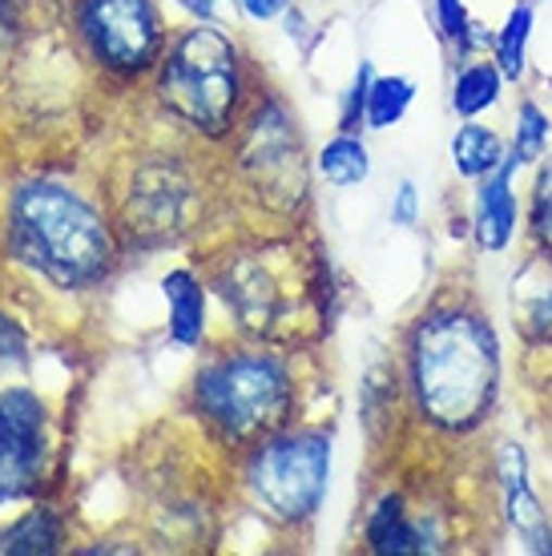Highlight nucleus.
Listing matches in <instances>:
<instances>
[{
    "label": "nucleus",
    "mask_w": 552,
    "mask_h": 556,
    "mask_svg": "<svg viewBox=\"0 0 552 556\" xmlns=\"http://www.w3.org/2000/svg\"><path fill=\"white\" fill-rule=\"evenodd\" d=\"M407 424L431 444H468L497 419L504 400V339L468 287H443L415 311L400 339Z\"/></svg>",
    "instance_id": "f257e3e1"
},
{
    "label": "nucleus",
    "mask_w": 552,
    "mask_h": 556,
    "mask_svg": "<svg viewBox=\"0 0 552 556\" xmlns=\"http://www.w3.org/2000/svg\"><path fill=\"white\" fill-rule=\"evenodd\" d=\"M198 266L235 339L303 351L335 327V266L303 226H259L226 238Z\"/></svg>",
    "instance_id": "f03ea898"
},
{
    "label": "nucleus",
    "mask_w": 552,
    "mask_h": 556,
    "mask_svg": "<svg viewBox=\"0 0 552 556\" xmlns=\"http://www.w3.org/2000/svg\"><path fill=\"white\" fill-rule=\"evenodd\" d=\"M125 254L105 190L61 169H21L0 186V258L53 294L110 287Z\"/></svg>",
    "instance_id": "7ed1b4c3"
},
{
    "label": "nucleus",
    "mask_w": 552,
    "mask_h": 556,
    "mask_svg": "<svg viewBox=\"0 0 552 556\" xmlns=\"http://www.w3.org/2000/svg\"><path fill=\"white\" fill-rule=\"evenodd\" d=\"M303 351L230 339L202 348V359L186 379V416L198 435L222 456H242L263 435L287 428L303 407Z\"/></svg>",
    "instance_id": "20e7f679"
},
{
    "label": "nucleus",
    "mask_w": 552,
    "mask_h": 556,
    "mask_svg": "<svg viewBox=\"0 0 552 556\" xmlns=\"http://www.w3.org/2000/svg\"><path fill=\"white\" fill-rule=\"evenodd\" d=\"M101 190L110 198L125 251L158 254L202 238L218 206L230 202L222 166L206 146L178 138L117 157Z\"/></svg>",
    "instance_id": "39448f33"
},
{
    "label": "nucleus",
    "mask_w": 552,
    "mask_h": 556,
    "mask_svg": "<svg viewBox=\"0 0 552 556\" xmlns=\"http://www.w3.org/2000/svg\"><path fill=\"white\" fill-rule=\"evenodd\" d=\"M259 61L230 25L186 21L174 28L162 65L153 70L146 98L178 138L222 150L263 85Z\"/></svg>",
    "instance_id": "423d86ee"
},
{
    "label": "nucleus",
    "mask_w": 552,
    "mask_h": 556,
    "mask_svg": "<svg viewBox=\"0 0 552 556\" xmlns=\"http://www.w3.org/2000/svg\"><path fill=\"white\" fill-rule=\"evenodd\" d=\"M315 153L306 150L299 113L275 85H259L238 122L235 138L222 146L226 194L242 202L263 226H303L311 214Z\"/></svg>",
    "instance_id": "0eeeda50"
},
{
    "label": "nucleus",
    "mask_w": 552,
    "mask_h": 556,
    "mask_svg": "<svg viewBox=\"0 0 552 556\" xmlns=\"http://www.w3.org/2000/svg\"><path fill=\"white\" fill-rule=\"evenodd\" d=\"M242 504L271 529L299 536L318 520L331 496L335 428L318 419H290L230 459Z\"/></svg>",
    "instance_id": "6e6552de"
},
{
    "label": "nucleus",
    "mask_w": 552,
    "mask_h": 556,
    "mask_svg": "<svg viewBox=\"0 0 552 556\" xmlns=\"http://www.w3.org/2000/svg\"><path fill=\"white\" fill-rule=\"evenodd\" d=\"M65 37L85 70L113 89H146L174 37L166 0H65Z\"/></svg>",
    "instance_id": "1a4fd4ad"
},
{
    "label": "nucleus",
    "mask_w": 552,
    "mask_h": 556,
    "mask_svg": "<svg viewBox=\"0 0 552 556\" xmlns=\"http://www.w3.org/2000/svg\"><path fill=\"white\" fill-rule=\"evenodd\" d=\"M57 464L53 407L33 383H0V508L49 496Z\"/></svg>",
    "instance_id": "9d476101"
},
{
    "label": "nucleus",
    "mask_w": 552,
    "mask_h": 556,
    "mask_svg": "<svg viewBox=\"0 0 552 556\" xmlns=\"http://www.w3.org/2000/svg\"><path fill=\"white\" fill-rule=\"evenodd\" d=\"M360 548L372 556H440L460 548L456 508L436 488L384 484L367 504Z\"/></svg>",
    "instance_id": "9b49d317"
},
{
    "label": "nucleus",
    "mask_w": 552,
    "mask_h": 556,
    "mask_svg": "<svg viewBox=\"0 0 552 556\" xmlns=\"http://www.w3.org/2000/svg\"><path fill=\"white\" fill-rule=\"evenodd\" d=\"M488 472H492V488H497L500 501V525L509 529L516 548L532 556H552V516L544 513V501L532 484L528 447L520 440H509V435L497 440Z\"/></svg>",
    "instance_id": "f8f14e48"
},
{
    "label": "nucleus",
    "mask_w": 552,
    "mask_h": 556,
    "mask_svg": "<svg viewBox=\"0 0 552 556\" xmlns=\"http://www.w3.org/2000/svg\"><path fill=\"white\" fill-rule=\"evenodd\" d=\"M520 174H525V169L509 157L497 174L472 181L464 218H468L472 251L484 254V258L509 254L512 247L520 242V235H525V198H520V190H516Z\"/></svg>",
    "instance_id": "ddd939ff"
},
{
    "label": "nucleus",
    "mask_w": 552,
    "mask_h": 556,
    "mask_svg": "<svg viewBox=\"0 0 552 556\" xmlns=\"http://www.w3.org/2000/svg\"><path fill=\"white\" fill-rule=\"evenodd\" d=\"M509 319L528 355H549L552 363V251L528 247L509 278Z\"/></svg>",
    "instance_id": "4468645a"
},
{
    "label": "nucleus",
    "mask_w": 552,
    "mask_h": 556,
    "mask_svg": "<svg viewBox=\"0 0 552 556\" xmlns=\"http://www.w3.org/2000/svg\"><path fill=\"white\" fill-rule=\"evenodd\" d=\"M158 291H162V303H166L170 343L181 351L210 348V303H214V294H210L206 270L190 263L170 266L162 282H158Z\"/></svg>",
    "instance_id": "2eb2a0df"
},
{
    "label": "nucleus",
    "mask_w": 552,
    "mask_h": 556,
    "mask_svg": "<svg viewBox=\"0 0 552 556\" xmlns=\"http://www.w3.org/2000/svg\"><path fill=\"white\" fill-rule=\"evenodd\" d=\"M73 544V520L57 501L25 504V513L0 525V556H57L70 553Z\"/></svg>",
    "instance_id": "dca6fc26"
},
{
    "label": "nucleus",
    "mask_w": 552,
    "mask_h": 556,
    "mask_svg": "<svg viewBox=\"0 0 552 556\" xmlns=\"http://www.w3.org/2000/svg\"><path fill=\"white\" fill-rule=\"evenodd\" d=\"M509 93V77L500 73L492 53H476L456 61L452 81H448V110L456 122H472V117H488L504 105Z\"/></svg>",
    "instance_id": "f3484780"
},
{
    "label": "nucleus",
    "mask_w": 552,
    "mask_h": 556,
    "mask_svg": "<svg viewBox=\"0 0 552 556\" xmlns=\"http://www.w3.org/2000/svg\"><path fill=\"white\" fill-rule=\"evenodd\" d=\"M448 162H452V174L472 186L509 162V138L497 126H484V117L460 122L448 138Z\"/></svg>",
    "instance_id": "a211bd4d"
},
{
    "label": "nucleus",
    "mask_w": 552,
    "mask_h": 556,
    "mask_svg": "<svg viewBox=\"0 0 552 556\" xmlns=\"http://www.w3.org/2000/svg\"><path fill=\"white\" fill-rule=\"evenodd\" d=\"M311 162H315V178L323 186H331V190H355V186L372 178L375 169L367 138L363 134H347V129H335L331 138L315 150Z\"/></svg>",
    "instance_id": "6ab92c4d"
},
{
    "label": "nucleus",
    "mask_w": 552,
    "mask_h": 556,
    "mask_svg": "<svg viewBox=\"0 0 552 556\" xmlns=\"http://www.w3.org/2000/svg\"><path fill=\"white\" fill-rule=\"evenodd\" d=\"M532 37H537V0H516L504 21L492 28V61L509 77V85H520L528 77Z\"/></svg>",
    "instance_id": "aec40b11"
},
{
    "label": "nucleus",
    "mask_w": 552,
    "mask_h": 556,
    "mask_svg": "<svg viewBox=\"0 0 552 556\" xmlns=\"http://www.w3.org/2000/svg\"><path fill=\"white\" fill-rule=\"evenodd\" d=\"M431 25L452 61L492 53V28L472 16L468 0H431Z\"/></svg>",
    "instance_id": "412c9836"
},
{
    "label": "nucleus",
    "mask_w": 552,
    "mask_h": 556,
    "mask_svg": "<svg viewBox=\"0 0 552 556\" xmlns=\"http://www.w3.org/2000/svg\"><path fill=\"white\" fill-rule=\"evenodd\" d=\"M552 150V113L540 105L532 93L516 101V117H512V134H509V157L516 166L537 169Z\"/></svg>",
    "instance_id": "4be33fe9"
},
{
    "label": "nucleus",
    "mask_w": 552,
    "mask_h": 556,
    "mask_svg": "<svg viewBox=\"0 0 552 556\" xmlns=\"http://www.w3.org/2000/svg\"><path fill=\"white\" fill-rule=\"evenodd\" d=\"M415 98H419L415 77H407V73H375L372 93H367V129L387 134V129L403 126Z\"/></svg>",
    "instance_id": "5701e85b"
},
{
    "label": "nucleus",
    "mask_w": 552,
    "mask_h": 556,
    "mask_svg": "<svg viewBox=\"0 0 552 556\" xmlns=\"http://www.w3.org/2000/svg\"><path fill=\"white\" fill-rule=\"evenodd\" d=\"M525 235H528V247L552 251V150L532 169V186H528L525 194Z\"/></svg>",
    "instance_id": "b1692460"
},
{
    "label": "nucleus",
    "mask_w": 552,
    "mask_h": 556,
    "mask_svg": "<svg viewBox=\"0 0 552 556\" xmlns=\"http://www.w3.org/2000/svg\"><path fill=\"white\" fill-rule=\"evenodd\" d=\"M28 363H33V331L16 311L0 306V383L25 376Z\"/></svg>",
    "instance_id": "393cba45"
},
{
    "label": "nucleus",
    "mask_w": 552,
    "mask_h": 556,
    "mask_svg": "<svg viewBox=\"0 0 552 556\" xmlns=\"http://www.w3.org/2000/svg\"><path fill=\"white\" fill-rule=\"evenodd\" d=\"M375 73H379L375 61L360 56V65H355L343 98H339V129H347V134H367V93H372Z\"/></svg>",
    "instance_id": "a878e982"
},
{
    "label": "nucleus",
    "mask_w": 552,
    "mask_h": 556,
    "mask_svg": "<svg viewBox=\"0 0 552 556\" xmlns=\"http://www.w3.org/2000/svg\"><path fill=\"white\" fill-rule=\"evenodd\" d=\"M33 25V0H0V77L16 61Z\"/></svg>",
    "instance_id": "bb28decb"
},
{
    "label": "nucleus",
    "mask_w": 552,
    "mask_h": 556,
    "mask_svg": "<svg viewBox=\"0 0 552 556\" xmlns=\"http://www.w3.org/2000/svg\"><path fill=\"white\" fill-rule=\"evenodd\" d=\"M387 223L400 226V230H419L424 223V194L412 178H400L391 186V198H387Z\"/></svg>",
    "instance_id": "cd10ccee"
},
{
    "label": "nucleus",
    "mask_w": 552,
    "mask_h": 556,
    "mask_svg": "<svg viewBox=\"0 0 552 556\" xmlns=\"http://www.w3.org/2000/svg\"><path fill=\"white\" fill-rule=\"evenodd\" d=\"M186 21H210V25H230L238 16L235 0H166Z\"/></svg>",
    "instance_id": "c85d7f7f"
},
{
    "label": "nucleus",
    "mask_w": 552,
    "mask_h": 556,
    "mask_svg": "<svg viewBox=\"0 0 552 556\" xmlns=\"http://www.w3.org/2000/svg\"><path fill=\"white\" fill-rule=\"evenodd\" d=\"M299 0H235L238 16L247 25H275V21H287V13Z\"/></svg>",
    "instance_id": "c756f323"
},
{
    "label": "nucleus",
    "mask_w": 552,
    "mask_h": 556,
    "mask_svg": "<svg viewBox=\"0 0 552 556\" xmlns=\"http://www.w3.org/2000/svg\"><path fill=\"white\" fill-rule=\"evenodd\" d=\"M0 263H4V258H0Z\"/></svg>",
    "instance_id": "7c9ffc66"
}]
</instances>
